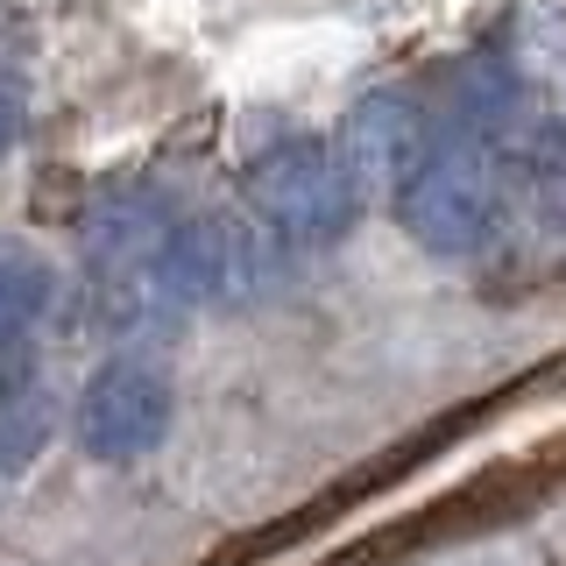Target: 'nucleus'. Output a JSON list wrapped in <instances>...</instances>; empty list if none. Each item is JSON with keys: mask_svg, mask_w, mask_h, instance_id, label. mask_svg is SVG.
<instances>
[{"mask_svg": "<svg viewBox=\"0 0 566 566\" xmlns=\"http://www.w3.org/2000/svg\"><path fill=\"white\" fill-rule=\"evenodd\" d=\"M50 305H57V262L35 241L0 234V347H22Z\"/></svg>", "mask_w": 566, "mask_h": 566, "instance_id": "423d86ee", "label": "nucleus"}, {"mask_svg": "<svg viewBox=\"0 0 566 566\" xmlns=\"http://www.w3.org/2000/svg\"><path fill=\"white\" fill-rule=\"evenodd\" d=\"M397 220L424 255L439 262H474L503 241V220H510V177L495 164L489 142L447 128L432 142V156L397 185Z\"/></svg>", "mask_w": 566, "mask_h": 566, "instance_id": "f03ea898", "label": "nucleus"}, {"mask_svg": "<svg viewBox=\"0 0 566 566\" xmlns=\"http://www.w3.org/2000/svg\"><path fill=\"white\" fill-rule=\"evenodd\" d=\"M439 135L447 128H439V114L424 106V93H411V85H376V93H361L347 106L340 149H347V164L361 170L368 191H389V199H397V185L432 156Z\"/></svg>", "mask_w": 566, "mask_h": 566, "instance_id": "39448f33", "label": "nucleus"}, {"mask_svg": "<svg viewBox=\"0 0 566 566\" xmlns=\"http://www.w3.org/2000/svg\"><path fill=\"white\" fill-rule=\"evenodd\" d=\"M241 191H248V212L262 220V234L297 248V255L340 248L354 234V220H361V206H368L361 170L326 135H276L270 149L248 156Z\"/></svg>", "mask_w": 566, "mask_h": 566, "instance_id": "f257e3e1", "label": "nucleus"}, {"mask_svg": "<svg viewBox=\"0 0 566 566\" xmlns=\"http://www.w3.org/2000/svg\"><path fill=\"white\" fill-rule=\"evenodd\" d=\"M177 424V382L142 354H114L85 376L78 403H71V439L99 468H135L170 439Z\"/></svg>", "mask_w": 566, "mask_h": 566, "instance_id": "20e7f679", "label": "nucleus"}, {"mask_svg": "<svg viewBox=\"0 0 566 566\" xmlns=\"http://www.w3.org/2000/svg\"><path fill=\"white\" fill-rule=\"evenodd\" d=\"M262 283V220L241 212H170L149 255V312H206L241 305Z\"/></svg>", "mask_w": 566, "mask_h": 566, "instance_id": "7ed1b4c3", "label": "nucleus"}, {"mask_svg": "<svg viewBox=\"0 0 566 566\" xmlns=\"http://www.w3.org/2000/svg\"><path fill=\"white\" fill-rule=\"evenodd\" d=\"M22 128H29V85L0 71V156L22 142Z\"/></svg>", "mask_w": 566, "mask_h": 566, "instance_id": "0eeeda50", "label": "nucleus"}]
</instances>
